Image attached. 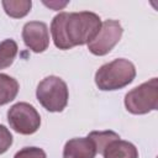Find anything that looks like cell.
I'll use <instances>...</instances> for the list:
<instances>
[{"mask_svg": "<svg viewBox=\"0 0 158 158\" xmlns=\"http://www.w3.org/2000/svg\"><path fill=\"white\" fill-rule=\"evenodd\" d=\"M122 26L116 20H106L101 23L95 38L88 43L89 51L95 56H105L118 43L122 36Z\"/></svg>", "mask_w": 158, "mask_h": 158, "instance_id": "obj_6", "label": "cell"}, {"mask_svg": "<svg viewBox=\"0 0 158 158\" xmlns=\"http://www.w3.org/2000/svg\"><path fill=\"white\" fill-rule=\"evenodd\" d=\"M14 158H47L46 152L38 147H25L20 149Z\"/></svg>", "mask_w": 158, "mask_h": 158, "instance_id": "obj_14", "label": "cell"}, {"mask_svg": "<svg viewBox=\"0 0 158 158\" xmlns=\"http://www.w3.org/2000/svg\"><path fill=\"white\" fill-rule=\"evenodd\" d=\"M38 102L49 112H60L68 104V86L67 83L56 75L46 77L40 81L36 89Z\"/></svg>", "mask_w": 158, "mask_h": 158, "instance_id": "obj_3", "label": "cell"}, {"mask_svg": "<svg viewBox=\"0 0 158 158\" xmlns=\"http://www.w3.org/2000/svg\"><path fill=\"white\" fill-rule=\"evenodd\" d=\"M136 68L132 62L117 58L102 64L95 73V84L102 91L118 90L133 81Z\"/></svg>", "mask_w": 158, "mask_h": 158, "instance_id": "obj_2", "label": "cell"}, {"mask_svg": "<svg viewBox=\"0 0 158 158\" xmlns=\"http://www.w3.org/2000/svg\"><path fill=\"white\" fill-rule=\"evenodd\" d=\"M22 40L27 48L35 53L44 52L49 46L48 27L42 21H30L22 28Z\"/></svg>", "mask_w": 158, "mask_h": 158, "instance_id": "obj_7", "label": "cell"}, {"mask_svg": "<svg viewBox=\"0 0 158 158\" xmlns=\"http://www.w3.org/2000/svg\"><path fill=\"white\" fill-rule=\"evenodd\" d=\"M101 154L104 158H138V151L135 144L120 138L109 143Z\"/></svg>", "mask_w": 158, "mask_h": 158, "instance_id": "obj_9", "label": "cell"}, {"mask_svg": "<svg viewBox=\"0 0 158 158\" xmlns=\"http://www.w3.org/2000/svg\"><path fill=\"white\" fill-rule=\"evenodd\" d=\"M96 147L89 137L69 139L63 148V158H95Z\"/></svg>", "mask_w": 158, "mask_h": 158, "instance_id": "obj_8", "label": "cell"}, {"mask_svg": "<svg viewBox=\"0 0 158 158\" xmlns=\"http://www.w3.org/2000/svg\"><path fill=\"white\" fill-rule=\"evenodd\" d=\"M12 144V135L4 126L0 125V154L5 153Z\"/></svg>", "mask_w": 158, "mask_h": 158, "instance_id": "obj_15", "label": "cell"}, {"mask_svg": "<svg viewBox=\"0 0 158 158\" xmlns=\"http://www.w3.org/2000/svg\"><path fill=\"white\" fill-rule=\"evenodd\" d=\"M17 51L19 47L14 40L6 38L2 42H0V70L10 67L14 63Z\"/></svg>", "mask_w": 158, "mask_h": 158, "instance_id": "obj_12", "label": "cell"}, {"mask_svg": "<svg viewBox=\"0 0 158 158\" xmlns=\"http://www.w3.org/2000/svg\"><path fill=\"white\" fill-rule=\"evenodd\" d=\"M126 110L133 115H144L158 107V79L152 78L148 81L133 88L125 95Z\"/></svg>", "mask_w": 158, "mask_h": 158, "instance_id": "obj_4", "label": "cell"}, {"mask_svg": "<svg viewBox=\"0 0 158 158\" xmlns=\"http://www.w3.org/2000/svg\"><path fill=\"white\" fill-rule=\"evenodd\" d=\"M46 6H49V7H52V9H54V10H59V9H62V7H64L68 2L65 1V2H43Z\"/></svg>", "mask_w": 158, "mask_h": 158, "instance_id": "obj_16", "label": "cell"}, {"mask_svg": "<svg viewBox=\"0 0 158 158\" xmlns=\"http://www.w3.org/2000/svg\"><path fill=\"white\" fill-rule=\"evenodd\" d=\"M1 5L5 12L12 19H21L26 16L32 7L31 0H2Z\"/></svg>", "mask_w": 158, "mask_h": 158, "instance_id": "obj_11", "label": "cell"}, {"mask_svg": "<svg viewBox=\"0 0 158 158\" xmlns=\"http://www.w3.org/2000/svg\"><path fill=\"white\" fill-rule=\"evenodd\" d=\"M99 15L90 11L59 12L51 23L54 46L59 49H70L91 42L101 27Z\"/></svg>", "mask_w": 158, "mask_h": 158, "instance_id": "obj_1", "label": "cell"}, {"mask_svg": "<svg viewBox=\"0 0 158 158\" xmlns=\"http://www.w3.org/2000/svg\"><path fill=\"white\" fill-rule=\"evenodd\" d=\"M7 121L10 127L20 135H32L41 126L38 111L28 102L12 105L7 111Z\"/></svg>", "mask_w": 158, "mask_h": 158, "instance_id": "obj_5", "label": "cell"}, {"mask_svg": "<svg viewBox=\"0 0 158 158\" xmlns=\"http://www.w3.org/2000/svg\"><path fill=\"white\" fill-rule=\"evenodd\" d=\"M88 137L94 142L98 153H102L109 143L120 138V136L114 131H93L89 133Z\"/></svg>", "mask_w": 158, "mask_h": 158, "instance_id": "obj_13", "label": "cell"}, {"mask_svg": "<svg viewBox=\"0 0 158 158\" xmlns=\"http://www.w3.org/2000/svg\"><path fill=\"white\" fill-rule=\"evenodd\" d=\"M19 83L15 78L0 73V106L12 101L19 93Z\"/></svg>", "mask_w": 158, "mask_h": 158, "instance_id": "obj_10", "label": "cell"}]
</instances>
